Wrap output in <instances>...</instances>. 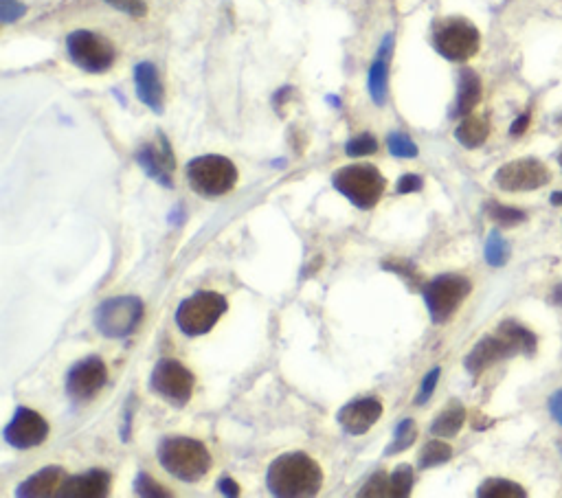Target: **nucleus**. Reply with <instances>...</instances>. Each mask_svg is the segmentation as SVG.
<instances>
[{
  "instance_id": "obj_1",
  "label": "nucleus",
  "mask_w": 562,
  "mask_h": 498,
  "mask_svg": "<svg viewBox=\"0 0 562 498\" xmlns=\"http://www.w3.org/2000/svg\"><path fill=\"white\" fill-rule=\"evenodd\" d=\"M266 485L271 494L281 498H299L319 494L323 472L319 463L306 452H288L277 457L266 474Z\"/></svg>"
},
{
  "instance_id": "obj_2",
  "label": "nucleus",
  "mask_w": 562,
  "mask_h": 498,
  "mask_svg": "<svg viewBox=\"0 0 562 498\" xmlns=\"http://www.w3.org/2000/svg\"><path fill=\"white\" fill-rule=\"evenodd\" d=\"M536 336L525 330L523 325L514 321H505L497 327V334L481 338L475 349L466 358V369L472 376H479L481 371L492 367L494 362L512 358L516 354L532 356L536 352Z\"/></svg>"
},
{
  "instance_id": "obj_3",
  "label": "nucleus",
  "mask_w": 562,
  "mask_h": 498,
  "mask_svg": "<svg viewBox=\"0 0 562 498\" xmlns=\"http://www.w3.org/2000/svg\"><path fill=\"white\" fill-rule=\"evenodd\" d=\"M161 466L185 483H196L211 470L207 446L191 437H167L159 446Z\"/></svg>"
},
{
  "instance_id": "obj_4",
  "label": "nucleus",
  "mask_w": 562,
  "mask_h": 498,
  "mask_svg": "<svg viewBox=\"0 0 562 498\" xmlns=\"http://www.w3.org/2000/svg\"><path fill=\"white\" fill-rule=\"evenodd\" d=\"M187 180L196 194L205 198H220L238 183V167L227 156L205 154L187 165Z\"/></svg>"
},
{
  "instance_id": "obj_5",
  "label": "nucleus",
  "mask_w": 562,
  "mask_h": 498,
  "mask_svg": "<svg viewBox=\"0 0 562 498\" xmlns=\"http://www.w3.org/2000/svg\"><path fill=\"white\" fill-rule=\"evenodd\" d=\"M332 185L354 207L372 209L378 205L382 194H385L387 180L374 165H350L334 174Z\"/></svg>"
},
{
  "instance_id": "obj_6",
  "label": "nucleus",
  "mask_w": 562,
  "mask_h": 498,
  "mask_svg": "<svg viewBox=\"0 0 562 498\" xmlns=\"http://www.w3.org/2000/svg\"><path fill=\"white\" fill-rule=\"evenodd\" d=\"M227 299L218 292L202 290L191 294L176 310V325L185 336H202L211 332L220 316L227 312Z\"/></svg>"
},
{
  "instance_id": "obj_7",
  "label": "nucleus",
  "mask_w": 562,
  "mask_h": 498,
  "mask_svg": "<svg viewBox=\"0 0 562 498\" xmlns=\"http://www.w3.org/2000/svg\"><path fill=\"white\" fill-rule=\"evenodd\" d=\"M479 31L464 18H444L435 25L433 47L442 58L451 62H466L479 51Z\"/></svg>"
},
{
  "instance_id": "obj_8",
  "label": "nucleus",
  "mask_w": 562,
  "mask_h": 498,
  "mask_svg": "<svg viewBox=\"0 0 562 498\" xmlns=\"http://www.w3.org/2000/svg\"><path fill=\"white\" fill-rule=\"evenodd\" d=\"M143 301L139 297H112L95 312V325L106 338H128L143 321Z\"/></svg>"
},
{
  "instance_id": "obj_9",
  "label": "nucleus",
  "mask_w": 562,
  "mask_h": 498,
  "mask_svg": "<svg viewBox=\"0 0 562 498\" xmlns=\"http://www.w3.org/2000/svg\"><path fill=\"white\" fill-rule=\"evenodd\" d=\"M66 51H69V58L73 60V64L80 66L86 73H106L117 58L115 47H112L110 40L86 29L73 31L71 36L66 38Z\"/></svg>"
},
{
  "instance_id": "obj_10",
  "label": "nucleus",
  "mask_w": 562,
  "mask_h": 498,
  "mask_svg": "<svg viewBox=\"0 0 562 498\" xmlns=\"http://www.w3.org/2000/svg\"><path fill=\"white\" fill-rule=\"evenodd\" d=\"M422 294L433 323L440 325L451 321L459 305L466 301L470 294V281L462 275H442L426 284Z\"/></svg>"
},
{
  "instance_id": "obj_11",
  "label": "nucleus",
  "mask_w": 562,
  "mask_h": 498,
  "mask_svg": "<svg viewBox=\"0 0 562 498\" xmlns=\"http://www.w3.org/2000/svg\"><path fill=\"white\" fill-rule=\"evenodd\" d=\"M194 382H196L194 373H191L185 365L172 358H163L156 362L150 378V387L167 402H172L176 406H185L191 398V393H194Z\"/></svg>"
},
{
  "instance_id": "obj_12",
  "label": "nucleus",
  "mask_w": 562,
  "mask_h": 498,
  "mask_svg": "<svg viewBox=\"0 0 562 498\" xmlns=\"http://www.w3.org/2000/svg\"><path fill=\"white\" fill-rule=\"evenodd\" d=\"M108 369L99 356H88L71 367L66 376V393L77 402L93 400L95 395L106 387Z\"/></svg>"
},
{
  "instance_id": "obj_13",
  "label": "nucleus",
  "mask_w": 562,
  "mask_h": 498,
  "mask_svg": "<svg viewBox=\"0 0 562 498\" xmlns=\"http://www.w3.org/2000/svg\"><path fill=\"white\" fill-rule=\"evenodd\" d=\"M503 191H534L549 183V169L536 158H519L503 165L494 176Z\"/></svg>"
},
{
  "instance_id": "obj_14",
  "label": "nucleus",
  "mask_w": 562,
  "mask_h": 498,
  "mask_svg": "<svg viewBox=\"0 0 562 498\" xmlns=\"http://www.w3.org/2000/svg\"><path fill=\"white\" fill-rule=\"evenodd\" d=\"M49 437V424L36 411L20 406L14 420L5 428V441L16 450H29L40 446Z\"/></svg>"
},
{
  "instance_id": "obj_15",
  "label": "nucleus",
  "mask_w": 562,
  "mask_h": 498,
  "mask_svg": "<svg viewBox=\"0 0 562 498\" xmlns=\"http://www.w3.org/2000/svg\"><path fill=\"white\" fill-rule=\"evenodd\" d=\"M137 161L145 169V174L154 178L156 183L163 187H172V174L176 169V161H174L172 147L163 134H159L156 143H148L141 147L137 154Z\"/></svg>"
},
{
  "instance_id": "obj_16",
  "label": "nucleus",
  "mask_w": 562,
  "mask_h": 498,
  "mask_svg": "<svg viewBox=\"0 0 562 498\" xmlns=\"http://www.w3.org/2000/svg\"><path fill=\"white\" fill-rule=\"evenodd\" d=\"M382 417V404L376 398H363L345 404L343 409L336 415V422L345 430L347 435L358 437L365 435Z\"/></svg>"
},
{
  "instance_id": "obj_17",
  "label": "nucleus",
  "mask_w": 562,
  "mask_h": 498,
  "mask_svg": "<svg viewBox=\"0 0 562 498\" xmlns=\"http://www.w3.org/2000/svg\"><path fill=\"white\" fill-rule=\"evenodd\" d=\"M110 492V474L106 470H88L86 474L66 479L60 498H104Z\"/></svg>"
},
{
  "instance_id": "obj_18",
  "label": "nucleus",
  "mask_w": 562,
  "mask_h": 498,
  "mask_svg": "<svg viewBox=\"0 0 562 498\" xmlns=\"http://www.w3.org/2000/svg\"><path fill=\"white\" fill-rule=\"evenodd\" d=\"M134 84H137V95L152 112H163V84L156 73L152 62H141L134 66Z\"/></svg>"
},
{
  "instance_id": "obj_19",
  "label": "nucleus",
  "mask_w": 562,
  "mask_h": 498,
  "mask_svg": "<svg viewBox=\"0 0 562 498\" xmlns=\"http://www.w3.org/2000/svg\"><path fill=\"white\" fill-rule=\"evenodd\" d=\"M64 481H66V474L62 468H58V466L42 468L38 474H33V477H29L25 483H20L16 496H22V498L58 496Z\"/></svg>"
},
{
  "instance_id": "obj_20",
  "label": "nucleus",
  "mask_w": 562,
  "mask_h": 498,
  "mask_svg": "<svg viewBox=\"0 0 562 498\" xmlns=\"http://www.w3.org/2000/svg\"><path fill=\"white\" fill-rule=\"evenodd\" d=\"M393 49V36H387L382 40L376 60L369 66V77H367V90L378 106L385 104L387 99V82H389V58Z\"/></svg>"
},
{
  "instance_id": "obj_21",
  "label": "nucleus",
  "mask_w": 562,
  "mask_h": 498,
  "mask_svg": "<svg viewBox=\"0 0 562 498\" xmlns=\"http://www.w3.org/2000/svg\"><path fill=\"white\" fill-rule=\"evenodd\" d=\"M481 99V79L475 71L464 69L459 75V90H457V101H455V117H468Z\"/></svg>"
},
{
  "instance_id": "obj_22",
  "label": "nucleus",
  "mask_w": 562,
  "mask_h": 498,
  "mask_svg": "<svg viewBox=\"0 0 562 498\" xmlns=\"http://www.w3.org/2000/svg\"><path fill=\"white\" fill-rule=\"evenodd\" d=\"M490 134V123L486 117H477V115H468L459 123L455 130L457 141L462 143L468 150H475V147L483 145Z\"/></svg>"
},
{
  "instance_id": "obj_23",
  "label": "nucleus",
  "mask_w": 562,
  "mask_h": 498,
  "mask_svg": "<svg viewBox=\"0 0 562 498\" xmlns=\"http://www.w3.org/2000/svg\"><path fill=\"white\" fill-rule=\"evenodd\" d=\"M466 422V409L459 402H451L446 409L435 417L431 424V433L437 437H455Z\"/></svg>"
},
{
  "instance_id": "obj_24",
  "label": "nucleus",
  "mask_w": 562,
  "mask_h": 498,
  "mask_svg": "<svg viewBox=\"0 0 562 498\" xmlns=\"http://www.w3.org/2000/svg\"><path fill=\"white\" fill-rule=\"evenodd\" d=\"M451 457H453V448L442 439H433L422 448L420 468L429 470V468H435V466H442V463L451 461Z\"/></svg>"
},
{
  "instance_id": "obj_25",
  "label": "nucleus",
  "mask_w": 562,
  "mask_h": 498,
  "mask_svg": "<svg viewBox=\"0 0 562 498\" xmlns=\"http://www.w3.org/2000/svg\"><path fill=\"white\" fill-rule=\"evenodd\" d=\"M477 494L483 498H519L525 496V490L519 483H512L508 479H488L486 483H481Z\"/></svg>"
},
{
  "instance_id": "obj_26",
  "label": "nucleus",
  "mask_w": 562,
  "mask_h": 498,
  "mask_svg": "<svg viewBox=\"0 0 562 498\" xmlns=\"http://www.w3.org/2000/svg\"><path fill=\"white\" fill-rule=\"evenodd\" d=\"M415 437H418V428H415L413 420H402L396 426V433H393V441L387 446V455H398L415 444Z\"/></svg>"
},
{
  "instance_id": "obj_27",
  "label": "nucleus",
  "mask_w": 562,
  "mask_h": 498,
  "mask_svg": "<svg viewBox=\"0 0 562 498\" xmlns=\"http://www.w3.org/2000/svg\"><path fill=\"white\" fill-rule=\"evenodd\" d=\"M508 257H510L508 242H505L497 231L490 233L488 242H486V262L490 266H503L505 262H508Z\"/></svg>"
},
{
  "instance_id": "obj_28",
  "label": "nucleus",
  "mask_w": 562,
  "mask_h": 498,
  "mask_svg": "<svg viewBox=\"0 0 562 498\" xmlns=\"http://www.w3.org/2000/svg\"><path fill=\"white\" fill-rule=\"evenodd\" d=\"M391 477V498H404L413 488V470L409 466H398Z\"/></svg>"
},
{
  "instance_id": "obj_29",
  "label": "nucleus",
  "mask_w": 562,
  "mask_h": 498,
  "mask_svg": "<svg viewBox=\"0 0 562 498\" xmlns=\"http://www.w3.org/2000/svg\"><path fill=\"white\" fill-rule=\"evenodd\" d=\"M387 145H389V152L393 156H398V158H415V156H418V145H415L411 141V137H407V134H402V132L389 134Z\"/></svg>"
},
{
  "instance_id": "obj_30",
  "label": "nucleus",
  "mask_w": 562,
  "mask_h": 498,
  "mask_svg": "<svg viewBox=\"0 0 562 498\" xmlns=\"http://www.w3.org/2000/svg\"><path fill=\"white\" fill-rule=\"evenodd\" d=\"M488 215L503 226H514L519 222H525V213L519 209H512V207H505V205H497V202H490L488 205Z\"/></svg>"
},
{
  "instance_id": "obj_31",
  "label": "nucleus",
  "mask_w": 562,
  "mask_h": 498,
  "mask_svg": "<svg viewBox=\"0 0 562 498\" xmlns=\"http://www.w3.org/2000/svg\"><path fill=\"white\" fill-rule=\"evenodd\" d=\"M134 492H137L139 496H150V498H167V496H172L170 492H167L163 485L159 481H154L150 474H137V479H134Z\"/></svg>"
},
{
  "instance_id": "obj_32",
  "label": "nucleus",
  "mask_w": 562,
  "mask_h": 498,
  "mask_svg": "<svg viewBox=\"0 0 562 498\" xmlns=\"http://www.w3.org/2000/svg\"><path fill=\"white\" fill-rule=\"evenodd\" d=\"M376 150H378V141L372 137V134H358V137L350 139L345 145L347 156H369V154H376Z\"/></svg>"
},
{
  "instance_id": "obj_33",
  "label": "nucleus",
  "mask_w": 562,
  "mask_h": 498,
  "mask_svg": "<svg viewBox=\"0 0 562 498\" xmlns=\"http://www.w3.org/2000/svg\"><path fill=\"white\" fill-rule=\"evenodd\" d=\"M358 496H391V477L385 472H376L372 479L365 483V488L358 492Z\"/></svg>"
},
{
  "instance_id": "obj_34",
  "label": "nucleus",
  "mask_w": 562,
  "mask_h": 498,
  "mask_svg": "<svg viewBox=\"0 0 562 498\" xmlns=\"http://www.w3.org/2000/svg\"><path fill=\"white\" fill-rule=\"evenodd\" d=\"M440 376H442V371L437 369V367L433 371L426 373V378L420 384V391H418V395H415V404L422 406V404H426V402L431 400V395H433V391L437 387V382H440Z\"/></svg>"
},
{
  "instance_id": "obj_35",
  "label": "nucleus",
  "mask_w": 562,
  "mask_h": 498,
  "mask_svg": "<svg viewBox=\"0 0 562 498\" xmlns=\"http://www.w3.org/2000/svg\"><path fill=\"white\" fill-rule=\"evenodd\" d=\"M25 14L27 7L18 3V0H0V18H3L5 25H11V22L20 20Z\"/></svg>"
},
{
  "instance_id": "obj_36",
  "label": "nucleus",
  "mask_w": 562,
  "mask_h": 498,
  "mask_svg": "<svg viewBox=\"0 0 562 498\" xmlns=\"http://www.w3.org/2000/svg\"><path fill=\"white\" fill-rule=\"evenodd\" d=\"M422 178L420 176H415V174H404L400 180H398V194H415V191H420L422 189Z\"/></svg>"
},
{
  "instance_id": "obj_37",
  "label": "nucleus",
  "mask_w": 562,
  "mask_h": 498,
  "mask_svg": "<svg viewBox=\"0 0 562 498\" xmlns=\"http://www.w3.org/2000/svg\"><path fill=\"white\" fill-rule=\"evenodd\" d=\"M549 411H552V417L562 426V391H556L549 398Z\"/></svg>"
},
{
  "instance_id": "obj_38",
  "label": "nucleus",
  "mask_w": 562,
  "mask_h": 498,
  "mask_svg": "<svg viewBox=\"0 0 562 498\" xmlns=\"http://www.w3.org/2000/svg\"><path fill=\"white\" fill-rule=\"evenodd\" d=\"M218 488H220V492L224 496H240V485L235 483L233 479H229V477H222L218 481Z\"/></svg>"
},
{
  "instance_id": "obj_39",
  "label": "nucleus",
  "mask_w": 562,
  "mask_h": 498,
  "mask_svg": "<svg viewBox=\"0 0 562 498\" xmlns=\"http://www.w3.org/2000/svg\"><path fill=\"white\" fill-rule=\"evenodd\" d=\"M527 126H530V115H521L512 123V128H510L512 137H519V134H523L527 130Z\"/></svg>"
},
{
  "instance_id": "obj_40",
  "label": "nucleus",
  "mask_w": 562,
  "mask_h": 498,
  "mask_svg": "<svg viewBox=\"0 0 562 498\" xmlns=\"http://www.w3.org/2000/svg\"><path fill=\"white\" fill-rule=\"evenodd\" d=\"M552 301H554L556 305H560V308H562V284L554 290V297H552Z\"/></svg>"
},
{
  "instance_id": "obj_41",
  "label": "nucleus",
  "mask_w": 562,
  "mask_h": 498,
  "mask_svg": "<svg viewBox=\"0 0 562 498\" xmlns=\"http://www.w3.org/2000/svg\"><path fill=\"white\" fill-rule=\"evenodd\" d=\"M552 205L562 207V191H558V194H552Z\"/></svg>"
},
{
  "instance_id": "obj_42",
  "label": "nucleus",
  "mask_w": 562,
  "mask_h": 498,
  "mask_svg": "<svg viewBox=\"0 0 562 498\" xmlns=\"http://www.w3.org/2000/svg\"><path fill=\"white\" fill-rule=\"evenodd\" d=\"M558 163H560V167H562V150H560V154H558Z\"/></svg>"
},
{
  "instance_id": "obj_43",
  "label": "nucleus",
  "mask_w": 562,
  "mask_h": 498,
  "mask_svg": "<svg viewBox=\"0 0 562 498\" xmlns=\"http://www.w3.org/2000/svg\"><path fill=\"white\" fill-rule=\"evenodd\" d=\"M108 3H110V5H117V3H119V0H108Z\"/></svg>"
}]
</instances>
